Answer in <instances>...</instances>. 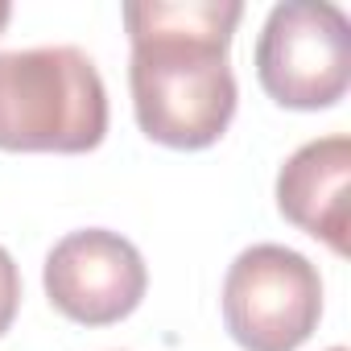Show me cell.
<instances>
[{
    "instance_id": "1",
    "label": "cell",
    "mask_w": 351,
    "mask_h": 351,
    "mask_svg": "<svg viewBox=\"0 0 351 351\" xmlns=\"http://www.w3.org/2000/svg\"><path fill=\"white\" fill-rule=\"evenodd\" d=\"M240 0H132L124 25L132 42V112L149 141L169 149H207L236 116V75L228 46Z\"/></svg>"
},
{
    "instance_id": "4",
    "label": "cell",
    "mask_w": 351,
    "mask_h": 351,
    "mask_svg": "<svg viewBox=\"0 0 351 351\" xmlns=\"http://www.w3.org/2000/svg\"><path fill=\"white\" fill-rule=\"evenodd\" d=\"M256 79L281 108L318 112L347 95L351 25L326 0L277 5L256 42Z\"/></svg>"
},
{
    "instance_id": "2",
    "label": "cell",
    "mask_w": 351,
    "mask_h": 351,
    "mask_svg": "<svg viewBox=\"0 0 351 351\" xmlns=\"http://www.w3.org/2000/svg\"><path fill=\"white\" fill-rule=\"evenodd\" d=\"M108 132V91L79 46L0 54V149L87 153Z\"/></svg>"
},
{
    "instance_id": "5",
    "label": "cell",
    "mask_w": 351,
    "mask_h": 351,
    "mask_svg": "<svg viewBox=\"0 0 351 351\" xmlns=\"http://www.w3.org/2000/svg\"><path fill=\"white\" fill-rule=\"evenodd\" d=\"M149 273L141 252L108 228L62 236L46 256V298L58 314L83 326H112L145 298Z\"/></svg>"
},
{
    "instance_id": "6",
    "label": "cell",
    "mask_w": 351,
    "mask_h": 351,
    "mask_svg": "<svg viewBox=\"0 0 351 351\" xmlns=\"http://www.w3.org/2000/svg\"><path fill=\"white\" fill-rule=\"evenodd\" d=\"M347 178L351 141L343 132L302 145L277 173V207L306 236L347 256Z\"/></svg>"
},
{
    "instance_id": "7",
    "label": "cell",
    "mask_w": 351,
    "mask_h": 351,
    "mask_svg": "<svg viewBox=\"0 0 351 351\" xmlns=\"http://www.w3.org/2000/svg\"><path fill=\"white\" fill-rule=\"evenodd\" d=\"M17 306H21V273H17L13 256L0 248V335L13 326Z\"/></svg>"
},
{
    "instance_id": "3",
    "label": "cell",
    "mask_w": 351,
    "mask_h": 351,
    "mask_svg": "<svg viewBox=\"0 0 351 351\" xmlns=\"http://www.w3.org/2000/svg\"><path fill=\"white\" fill-rule=\"evenodd\" d=\"M322 318L318 269L285 244L244 248L223 281V322L244 351H298Z\"/></svg>"
},
{
    "instance_id": "9",
    "label": "cell",
    "mask_w": 351,
    "mask_h": 351,
    "mask_svg": "<svg viewBox=\"0 0 351 351\" xmlns=\"http://www.w3.org/2000/svg\"><path fill=\"white\" fill-rule=\"evenodd\" d=\"M330 351H347V347H330Z\"/></svg>"
},
{
    "instance_id": "8",
    "label": "cell",
    "mask_w": 351,
    "mask_h": 351,
    "mask_svg": "<svg viewBox=\"0 0 351 351\" xmlns=\"http://www.w3.org/2000/svg\"><path fill=\"white\" fill-rule=\"evenodd\" d=\"M9 17H13V9L5 5V0H0V29H5V25H9Z\"/></svg>"
}]
</instances>
